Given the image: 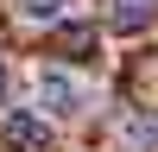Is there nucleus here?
I'll return each instance as SVG.
<instances>
[{"mask_svg":"<svg viewBox=\"0 0 158 152\" xmlns=\"http://www.w3.org/2000/svg\"><path fill=\"white\" fill-rule=\"evenodd\" d=\"M38 108H44L51 120H76V114L89 108V82L51 63V70H38Z\"/></svg>","mask_w":158,"mask_h":152,"instance_id":"1","label":"nucleus"},{"mask_svg":"<svg viewBox=\"0 0 158 152\" xmlns=\"http://www.w3.org/2000/svg\"><path fill=\"white\" fill-rule=\"evenodd\" d=\"M6 139L19 152H51V146H57V133H51V120L38 108H6Z\"/></svg>","mask_w":158,"mask_h":152,"instance_id":"2","label":"nucleus"},{"mask_svg":"<svg viewBox=\"0 0 158 152\" xmlns=\"http://www.w3.org/2000/svg\"><path fill=\"white\" fill-rule=\"evenodd\" d=\"M114 146H120V152H158V114L127 108L120 120H114Z\"/></svg>","mask_w":158,"mask_h":152,"instance_id":"3","label":"nucleus"},{"mask_svg":"<svg viewBox=\"0 0 158 152\" xmlns=\"http://www.w3.org/2000/svg\"><path fill=\"white\" fill-rule=\"evenodd\" d=\"M108 19L120 25V32H146L158 19V0H108Z\"/></svg>","mask_w":158,"mask_h":152,"instance_id":"4","label":"nucleus"},{"mask_svg":"<svg viewBox=\"0 0 158 152\" xmlns=\"http://www.w3.org/2000/svg\"><path fill=\"white\" fill-rule=\"evenodd\" d=\"M19 13L32 25H51V19H63V13H70V0H19Z\"/></svg>","mask_w":158,"mask_h":152,"instance_id":"5","label":"nucleus"},{"mask_svg":"<svg viewBox=\"0 0 158 152\" xmlns=\"http://www.w3.org/2000/svg\"><path fill=\"white\" fill-rule=\"evenodd\" d=\"M0 108H6V63H0Z\"/></svg>","mask_w":158,"mask_h":152,"instance_id":"6","label":"nucleus"}]
</instances>
